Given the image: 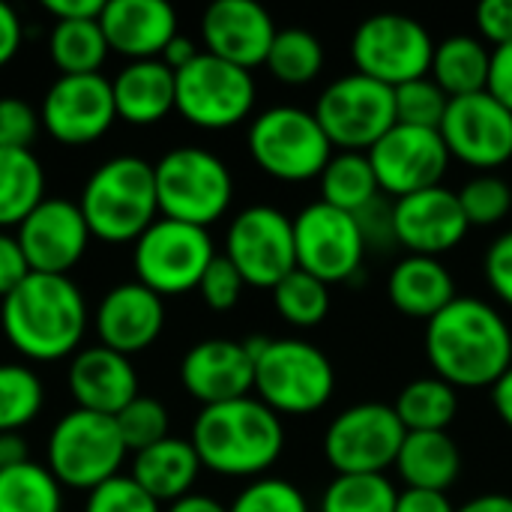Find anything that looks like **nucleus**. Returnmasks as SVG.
I'll list each match as a JSON object with an SVG mask.
<instances>
[{
  "mask_svg": "<svg viewBox=\"0 0 512 512\" xmlns=\"http://www.w3.org/2000/svg\"><path fill=\"white\" fill-rule=\"evenodd\" d=\"M426 357L453 390L492 387L512 366L510 324L486 300L456 297L426 321Z\"/></svg>",
  "mask_w": 512,
  "mask_h": 512,
  "instance_id": "obj_1",
  "label": "nucleus"
},
{
  "mask_svg": "<svg viewBox=\"0 0 512 512\" xmlns=\"http://www.w3.org/2000/svg\"><path fill=\"white\" fill-rule=\"evenodd\" d=\"M0 327L27 360L69 357L87 330V300L69 276L30 273L0 300Z\"/></svg>",
  "mask_w": 512,
  "mask_h": 512,
  "instance_id": "obj_2",
  "label": "nucleus"
},
{
  "mask_svg": "<svg viewBox=\"0 0 512 512\" xmlns=\"http://www.w3.org/2000/svg\"><path fill=\"white\" fill-rule=\"evenodd\" d=\"M189 444L198 453L201 468L213 474L261 477L279 462L285 450V429L282 417L264 402L243 396L201 408Z\"/></svg>",
  "mask_w": 512,
  "mask_h": 512,
  "instance_id": "obj_3",
  "label": "nucleus"
},
{
  "mask_svg": "<svg viewBox=\"0 0 512 512\" xmlns=\"http://www.w3.org/2000/svg\"><path fill=\"white\" fill-rule=\"evenodd\" d=\"M78 210L90 237L102 243H135L159 213L153 165L141 156H114L84 183Z\"/></svg>",
  "mask_w": 512,
  "mask_h": 512,
  "instance_id": "obj_4",
  "label": "nucleus"
},
{
  "mask_svg": "<svg viewBox=\"0 0 512 512\" xmlns=\"http://www.w3.org/2000/svg\"><path fill=\"white\" fill-rule=\"evenodd\" d=\"M156 201L165 219L207 228L222 219L234 198L228 165L204 147H174L156 165Z\"/></svg>",
  "mask_w": 512,
  "mask_h": 512,
  "instance_id": "obj_5",
  "label": "nucleus"
},
{
  "mask_svg": "<svg viewBox=\"0 0 512 512\" xmlns=\"http://www.w3.org/2000/svg\"><path fill=\"white\" fill-rule=\"evenodd\" d=\"M336 390L330 357L303 339H270L255 360V393L279 417H306L321 411Z\"/></svg>",
  "mask_w": 512,
  "mask_h": 512,
  "instance_id": "obj_6",
  "label": "nucleus"
},
{
  "mask_svg": "<svg viewBox=\"0 0 512 512\" xmlns=\"http://www.w3.org/2000/svg\"><path fill=\"white\" fill-rule=\"evenodd\" d=\"M129 450L117 432L114 417L72 408L48 435V471L63 489L93 492L120 474Z\"/></svg>",
  "mask_w": 512,
  "mask_h": 512,
  "instance_id": "obj_7",
  "label": "nucleus"
},
{
  "mask_svg": "<svg viewBox=\"0 0 512 512\" xmlns=\"http://www.w3.org/2000/svg\"><path fill=\"white\" fill-rule=\"evenodd\" d=\"M246 141L255 165L282 183H306L321 177L333 156V144L327 141L315 114L297 105L261 111L252 120Z\"/></svg>",
  "mask_w": 512,
  "mask_h": 512,
  "instance_id": "obj_8",
  "label": "nucleus"
},
{
  "mask_svg": "<svg viewBox=\"0 0 512 512\" xmlns=\"http://www.w3.org/2000/svg\"><path fill=\"white\" fill-rule=\"evenodd\" d=\"M213 258H216V246L207 228L162 216L135 240L132 249L135 282H141L162 300L180 297L198 288Z\"/></svg>",
  "mask_w": 512,
  "mask_h": 512,
  "instance_id": "obj_9",
  "label": "nucleus"
},
{
  "mask_svg": "<svg viewBox=\"0 0 512 512\" xmlns=\"http://www.w3.org/2000/svg\"><path fill=\"white\" fill-rule=\"evenodd\" d=\"M255 108V78L249 69L201 51L174 72V111L198 129H231Z\"/></svg>",
  "mask_w": 512,
  "mask_h": 512,
  "instance_id": "obj_10",
  "label": "nucleus"
},
{
  "mask_svg": "<svg viewBox=\"0 0 512 512\" xmlns=\"http://www.w3.org/2000/svg\"><path fill=\"white\" fill-rule=\"evenodd\" d=\"M312 114L333 150L345 153H369L396 126L393 90L360 72L336 78Z\"/></svg>",
  "mask_w": 512,
  "mask_h": 512,
  "instance_id": "obj_11",
  "label": "nucleus"
},
{
  "mask_svg": "<svg viewBox=\"0 0 512 512\" xmlns=\"http://www.w3.org/2000/svg\"><path fill=\"white\" fill-rule=\"evenodd\" d=\"M435 42L429 30L408 15H369L351 39V57L360 75L396 90L414 78L429 75Z\"/></svg>",
  "mask_w": 512,
  "mask_h": 512,
  "instance_id": "obj_12",
  "label": "nucleus"
},
{
  "mask_svg": "<svg viewBox=\"0 0 512 512\" xmlns=\"http://www.w3.org/2000/svg\"><path fill=\"white\" fill-rule=\"evenodd\" d=\"M405 435L393 405L360 402L333 417L324 432V456L336 474H384L396 465Z\"/></svg>",
  "mask_w": 512,
  "mask_h": 512,
  "instance_id": "obj_13",
  "label": "nucleus"
},
{
  "mask_svg": "<svg viewBox=\"0 0 512 512\" xmlns=\"http://www.w3.org/2000/svg\"><path fill=\"white\" fill-rule=\"evenodd\" d=\"M222 255L237 267L246 285L273 291L291 270H297L294 225L270 204L246 207L231 219Z\"/></svg>",
  "mask_w": 512,
  "mask_h": 512,
  "instance_id": "obj_14",
  "label": "nucleus"
},
{
  "mask_svg": "<svg viewBox=\"0 0 512 512\" xmlns=\"http://www.w3.org/2000/svg\"><path fill=\"white\" fill-rule=\"evenodd\" d=\"M297 270L321 279L324 285L351 282L366 258V243L357 219L324 201L303 207L294 219Z\"/></svg>",
  "mask_w": 512,
  "mask_h": 512,
  "instance_id": "obj_15",
  "label": "nucleus"
},
{
  "mask_svg": "<svg viewBox=\"0 0 512 512\" xmlns=\"http://www.w3.org/2000/svg\"><path fill=\"white\" fill-rule=\"evenodd\" d=\"M438 132L450 159L468 168L492 171L512 159V111L486 90L450 99Z\"/></svg>",
  "mask_w": 512,
  "mask_h": 512,
  "instance_id": "obj_16",
  "label": "nucleus"
},
{
  "mask_svg": "<svg viewBox=\"0 0 512 512\" xmlns=\"http://www.w3.org/2000/svg\"><path fill=\"white\" fill-rule=\"evenodd\" d=\"M366 156L372 162L381 195H393V201L441 186L450 168V153L441 132L402 123H396Z\"/></svg>",
  "mask_w": 512,
  "mask_h": 512,
  "instance_id": "obj_17",
  "label": "nucleus"
},
{
  "mask_svg": "<svg viewBox=\"0 0 512 512\" xmlns=\"http://www.w3.org/2000/svg\"><path fill=\"white\" fill-rule=\"evenodd\" d=\"M48 135L69 147H84L99 141L117 120L111 81L99 72L93 75H60L42 99L39 111Z\"/></svg>",
  "mask_w": 512,
  "mask_h": 512,
  "instance_id": "obj_18",
  "label": "nucleus"
},
{
  "mask_svg": "<svg viewBox=\"0 0 512 512\" xmlns=\"http://www.w3.org/2000/svg\"><path fill=\"white\" fill-rule=\"evenodd\" d=\"M30 273L69 276V270L84 258L90 243V228L78 204L66 198H45L15 234Z\"/></svg>",
  "mask_w": 512,
  "mask_h": 512,
  "instance_id": "obj_19",
  "label": "nucleus"
},
{
  "mask_svg": "<svg viewBox=\"0 0 512 512\" xmlns=\"http://www.w3.org/2000/svg\"><path fill=\"white\" fill-rule=\"evenodd\" d=\"M468 219L453 189L432 186L393 201V231L396 246L408 249V255L438 258L456 249L468 234Z\"/></svg>",
  "mask_w": 512,
  "mask_h": 512,
  "instance_id": "obj_20",
  "label": "nucleus"
},
{
  "mask_svg": "<svg viewBox=\"0 0 512 512\" xmlns=\"http://www.w3.org/2000/svg\"><path fill=\"white\" fill-rule=\"evenodd\" d=\"M204 51L240 69L264 66L276 39L270 12L255 0H216L201 18Z\"/></svg>",
  "mask_w": 512,
  "mask_h": 512,
  "instance_id": "obj_21",
  "label": "nucleus"
},
{
  "mask_svg": "<svg viewBox=\"0 0 512 512\" xmlns=\"http://www.w3.org/2000/svg\"><path fill=\"white\" fill-rule=\"evenodd\" d=\"M180 384L204 408L234 402L255 390V363L243 342L204 339L183 354Z\"/></svg>",
  "mask_w": 512,
  "mask_h": 512,
  "instance_id": "obj_22",
  "label": "nucleus"
},
{
  "mask_svg": "<svg viewBox=\"0 0 512 512\" xmlns=\"http://www.w3.org/2000/svg\"><path fill=\"white\" fill-rule=\"evenodd\" d=\"M165 327V303L141 282L114 285L96 309L99 345L132 357L150 348Z\"/></svg>",
  "mask_w": 512,
  "mask_h": 512,
  "instance_id": "obj_23",
  "label": "nucleus"
},
{
  "mask_svg": "<svg viewBox=\"0 0 512 512\" xmlns=\"http://www.w3.org/2000/svg\"><path fill=\"white\" fill-rule=\"evenodd\" d=\"M66 381L75 405L102 417H117L138 396V372L132 360L105 345L78 351L69 363Z\"/></svg>",
  "mask_w": 512,
  "mask_h": 512,
  "instance_id": "obj_24",
  "label": "nucleus"
},
{
  "mask_svg": "<svg viewBox=\"0 0 512 512\" xmlns=\"http://www.w3.org/2000/svg\"><path fill=\"white\" fill-rule=\"evenodd\" d=\"M108 51L132 60H159L177 36V12L162 0H108L99 15Z\"/></svg>",
  "mask_w": 512,
  "mask_h": 512,
  "instance_id": "obj_25",
  "label": "nucleus"
},
{
  "mask_svg": "<svg viewBox=\"0 0 512 512\" xmlns=\"http://www.w3.org/2000/svg\"><path fill=\"white\" fill-rule=\"evenodd\" d=\"M114 111L132 126H153L174 111V72L162 60H132L111 81Z\"/></svg>",
  "mask_w": 512,
  "mask_h": 512,
  "instance_id": "obj_26",
  "label": "nucleus"
},
{
  "mask_svg": "<svg viewBox=\"0 0 512 512\" xmlns=\"http://www.w3.org/2000/svg\"><path fill=\"white\" fill-rule=\"evenodd\" d=\"M390 303L417 321H432L441 309L456 300V282L438 258L405 255L387 279Z\"/></svg>",
  "mask_w": 512,
  "mask_h": 512,
  "instance_id": "obj_27",
  "label": "nucleus"
},
{
  "mask_svg": "<svg viewBox=\"0 0 512 512\" xmlns=\"http://www.w3.org/2000/svg\"><path fill=\"white\" fill-rule=\"evenodd\" d=\"M201 462L189 441L183 438H165L141 453L132 456V480L156 501V504H174L186 495H192V486L198 483Z\"/></svg>",
  "mask_w": 512,
  "mask_h": 512,
  "instance_id": "obj_28",
  "label": "nucleus"
},
{
  "mask_svg": "<svg viewBox=\"0 0 512 512\" xmlns=\"http://www.w3.org/2000/svg\"><path fill=\"white\" fill-rule=\"evenodd\" d=\"M396 471L408 489L447 495L462 474V453L447 432H408L396 456Z\"/></svg>",
  "mask_w": 512,
  "mask_h": 512,
  "instance_id": "obj_29",
  "label": "nucleus"
},
{
  "mask_svg": "<svg viewBox=\"0 0 512 512\" xmlns=\"http://www.w3.org/2000/svg\"><path fill=\"white\" fill-rule=\"evenodd\" d=\"M489 60H492V51L486 48L483 39L459 33V36H450L435 45L429 78L450 99L483 93L486 81H489Z\"/></svg>",
  "mask_w": 512,
  "mask_h": 512,
  "instance_id": "obj_30",
  "label": "nucleus"
},
{
  "mask_svg": "<svg viewBox=\"0 0 512 512\" xmlns=\"http://www.w3.org/2000/svg\"><path fill=\"white\" fill-rule=\"evenodd\" d=\"M45 201V171L33 150H0V228L21 225Z\"/></svg>",
  "mask_w": 512,
  "mask_h": 512,
  "instance_id": "obj_31",
  "label": "nucleus"
},
{
  "mask_svg": "<svg viewBox=\"0 0 512 512\" xmlns=\"http://www.w3.org/2000/svg\"><path fill=\"white\" fill-rule=\"evenodd\" d=\"M318 183H321V201L336 207V210H345L351 216L381 195L372 162L366 153L336 150L330 156V162L324 165Z\"/></svg>",
  "mask_w": 512,
  "mask_h": 512,
  "instance_id": "obj_32",
  "label": "nucleus"
},
{
  "mask_svg": "<svg viewBox=\"0 0 512 512\" xmlns=\"http://www.w3.org/2000/svg\"><path fill=\"white\" fill-rule=\"evenodd\" d=\"M393 411L405 432H447V426L456 420L459 396L447 381L435 375L417 378L399 393Z\"/></svg>",
  "mask_w": 512,
  "mask_h": 512,
  "instance_id": "obj_33",
  "label": "nucleus"
},
{
  "mask_svg": "<svg viewBox=\"0 0 512 512\" xmlns=\"http://www.w3.org/2000/svg\"><path fill=\"white\" fill-rule=\"evenodd\" d=\"M48 54L60 75H93L108 57V42L99 18L57 21L48 36Z\"/></svg>",
  "mask_w": 512,
  "mask_h": 512,
  "instance_id": "obj_34",
  "label": "nucleus"
},
{
  "mask_svg": "<svg viewBox=\"0 0 512 512\" xmlns=\"http://www.w3.org/2000/svg\"><path fill=\"white\" fill-rule=\"evenodd\" d=\"M0 512H63V486L30 459L0 468Z\"/></svg>",
  "mask_w": 512,
  "mask_h": 512,
  "instance_id": "obj_35",
  "label": "nucleus"
},
{
  "mask_svg": "<svg viewBox=\"0 0 512 512\" xmlns=\"http://www.w3.org/2000/svg\"><path fill=\"white\" fill-rule=\"evenodd\" d=\"M264 66L282 84H294V87L309 84L324 69V45L318 42L315 33H309L303 27L276 30V39L270 45Z\"/></svg>",
  "mask_w": 512,
  "mask_h": 512,
  "instance_id": "obj_36",
  "label": "nucleus"
},
{
  "mask_svg": "<svg viewBox=\"0 0 512 512\" xmlns=\"http://www.w3.org/2000/svg\"><path fill=\"white\" fill-rule=\"evenodd\" d=\"M396 498L384 474H336L321 495V512H396Z\"/></svg>",
  "mask_w": 512,
  "mask_h": 512,
  "instance_id": "obj_37",
  "label": "nucleus"
},
{
  "mask_svg": "<svg viewBox=\"0 0 512 512\" xmlns=\"http://www.w3.org/2000/svg\"><path fill=\"white\" fill-rule=\"evenodd\" d=\"M45 405L42 381L21 363H0V435L30 426Z\"/></svg>",
  "mask_w": 512,
  "mask_h": 512,
  "instance_id": "obj_38",
  "label": "nucleus"
},
{
  "mask_svg": "<svg viewBox=\"0 0 512 512\" xmlns=\"http://www.w3.org/2000/svg\"><path fill=\"white\" fill-rule=\"evenodd\" d=\"M273 306L279 318L288 321L291 327H300V330L318 327L330 312V285H324L321 279L303 270H291L273 288Z\"/></svg>",
  "mask_w": 512,
  "mask_h": 512,
  "instance_id": "obj_39",
  "label": "nucleus"
},
{
  "mask_svg": "<svg viewBox=\"0 0 512 512\" xmlns=\"http://www.w3.org/2000/svg\"><path fill=\"white\" fill-rule=\"evenodd\" d=\"M393 102H396V123L402 126H414V129H441L450 96L429 78H414L408 84H399L393 90Z\"/></svg>",
  "mask_w": 512,
  "mask_h": 512,
  "instance_id": "obj_40",
  "label": "nucleus"
},
{
  "mask_svg": "<svg viewBox=\"0 0 512 512\" xmlns=\"http://www.w3.org/2000/svg\"><path fill=\"white\" fill-rule=\"evenodd\" d=\"M117 432L123 438V447L135 456L159 441L168 438V429H171V420H168V411L159 399L153 396H135L117 417Z\"/></svg>",
  "mask_w": 512,
  "mask_h": 512,
  "instance_id": "obj_41",
  "label": "nucleus"
},
{
  "mask_svg": "<svg viewBox=\"0 0 512 512\" xmlns=\"http://www.w3.org/2000/svg\"><path fill=\"white\" fill-rule=\"evenodd\" d=\"M468 225H498L512 213V186L498 174H477L456 192Z\"/></svg>",
  "mask_w": 512,
  "mask_h": 512,
  "instance_id": "obj_42",
  "label": "nucleus"
},
{
  "mask_svg": "<svg viewBox=\"0 0 512 512\" xmlns=\"http://www.w3.org/2000/svg\"><path fill=\"white\" fill-rule=\"evenodd\" d=\"M228 512H309V501L288 480L258 477L234 498Z\"/></svg>",
  "mask_w": 512,
  "mask_h": 512,
  "instance_id": "obj_43",
  "label": "nucleus"
},
{
  "mask_svg": "<svg viewBox=\"0 0 512 512\" xmlns=\"http://www.w3.org/2000/svg\"><path fill=\"white\" fill-rule=\"evenodd\" d=\"M84 512H162V504H156L129 474H117L87 492Z\"/></svg>",
  "mask_w": 512,
  "mask_h": 512,
  "instance_id": "obj_44",
  "label": "nucleus"
},
{
  "mask_svg": "<svg viewBox=\"0 0 512 512\" xmlns=\"http://www.w3.org/2000/svg\"><path fill=\"white\" fill-rule=\"evenodd\" d=\"M243 288H246L243 276H240L237 267H234L225 255H219V252H216V258L207 264V270H204V276H201V282H198V294H201V300H204L213 312H231V309L240 303Z\"/></svg>",
  "mask_w": 512,
  "mask_h": 512,
  "instance_id": "obj_45",
  "label": "nucleus"
},
{
  "mask_svg": "<svg viewBox=\"0 0 512 512\" xmlns=\"http://www.w3.org/2000/svg\"><path fill=\"white\" fill-rule=\"evenodd\" d=\"M39 126V114L24 99L0 96V150H30Z\"/></svg>",
  "mask_w": 512,
  "mask_h": 512,
  "instance_id": "obj_46",
  "label": "nucleus"
},
{
  "mask_svg": "<svg viewBox=\"0 0 512 512\" xmlns=\"http://www.w3.org/2000/svg\"><path fill=\"white\" fill-rule=\"evenodd\" d=\"M357 228L363 234L366 249H390L396 246V231H393V204L378 195L375 201H369L363 210L354 213Z\"/></svg>",
  "mask_w": 512,
  "mask_h": 512,
  "instance_id": "obj_47",
  "label": "nucleus"
},
{
  "mask_svg": "<svg viewBox=\"0 0 512 512\" xmlns=\"http://www.w3.org/2000/svg\"><path fill=\"white\" fill-rule=\"evenodd\" d=\"M483 270H486L489 288L512 309V231L501 234L489 246L486 261H483Z\"/></svg>",
  "mask_w": 512,
  "mask_h": 512,
  "instance_id": "obj_48",
  "label": "nucleus"
},
{
  "mask_svg": "<svg viewBox=\"0 0 512 512\" xmlns=\"http://www.w3.org/2000/svg\"><path fill=\"white\" fill-rule=\"evenodd\" d=\"M477 27L495 48L512 42V0H483L477 9Z\"/></svg>",
  "mask_w": 512,
  "mask_h": 512,
  "instance_id": "obj_49",
  "label": "nucleus"
},
{
  "mask_svg": "<svg viewBox=\"0 0 512 512\" xmlns=\"http://www.w3.org/2000/svg\"><path fill=\"white\" fill-rule=\"evenodd\" d=\"M30 276L27 258L18 246V240L6 231H0V300L12 294L24 279Z\"/></svg>",
  "mask_w": 512,
  "mask_h": 512,
  "instance_id": "obj_50",
  "label": "nucleus"
},
{
  "mask_svg": "<svg viewBox=\"0 0 512 512\" xmlns=\"http://www.w3.org/2000/svg\"><path fill=\"white\" fill-rule=\"evenodd\" d=\"M486 93L495 96L504 108H510L512 111V42L492 48Z\"/></svg>",
  "mask_w": 512,
  "mask_h": 512,
  "instance_id": "obj_51",
  "label": "nucleus"
},
{
  "mask_svg": "<svg viewBox=\"0 0 512 512\" xmlns=\"http://www.w3.org/2000/svg\"><path fill=\"white\" fill-rule=\"evenodd\" d=\"M396 512H456L444 492L405 489L396 498Z\"/></svg>",
  "mask_w": 512,
  "mask_h": 512,
  "instance_id": "obj_52",
  "label": "nucleus"
},
{
  "mask_svg": "<svg viewBox=\"0 0 512 512\" xmlns=\"http://www.w3.org/2000/svg\"><path fill=\"white\" fill-rule=\"evenodd\" d=\"M105 0H42V9L54 15V21H84L99 18Z\"/></svg>",
  "mask_w": 512,
  "mask_h": 512,
  "instance_id": "obj_53",
  "label": "nucleus"
},
{
  "mask_svg": "<svg viewBox=\"0 0 512 512\" xmlns=\"http://www.w3.org/2000/svg\"><path fill=\"white\" fill-rule=\"evenodd\" d=\"M21 36H24V27H21L18 12L9 3L0 0V66H6L18 54Z\"/></svg>",
  "mask_w": 512,
  "mask_h": 512,
  "instance_id": "obj_54",
  "label": "nucleus"
},
{
  "mask_svg": "<svg viewBox=\"0 0 512 512\" xmlns=\"http://www.w3.org/2000/svg\"><path fill=\"white\" fill-rule=\"evenodd\" d=\"M198 54H201V51H198V45H195L192 39H186V36H180V33H177V36L165 45V51H162V57H159V60H162L171 72H180V69H183V66H189Z\"/></svg>",
  "mask_w": 512,
  "mask_h": 512,
  "instance_id": "obj_55",
  "label": "nucleus"
},
{
  "mask_svg": "<svg viewBox=\"0 0 512 512\" xmlns=\"http://www.w3.org/2000/svg\"><path fill=\"white\" fill-rule=\"evenodd\" d=\"M492 405L498 417L504 420V426L512 432V366L492 384Z\"/></svg>",
  "mask_w": 512,
  "mask_h": 512,
  "instance_id": "obj_56",
  "label": "nucleus"
},
{
  "mask_svg": "<svg viewBox=\"0 0 512 512\" xmlns=\"http://www.w3.org/2000/svg\"><path fill=\"white\" fill-rule=\"evenodd\" d=\"M21 462H27V441L18 432L0 435V468L21 465Z\"/></svg>",
  "mask_w": 512,
  "mask_h": 512,
  "instance_id": "obj_57",
  "label": "nucleus"
},
{
  "mask_svg": "<svg viewBox=\"0 0 512 512\" xmlns=\"http://www.w3.org/2000/svg\"><path fill=\"white\" fill-rule=\"evenodd\" d=\"M168 512H228V507H222L216 498L210 495H186L174 504H168Z\"/></svg>",
  "mask_w": 512,
  "mask_h": 512,
  "instance_id": "obj_58",
  "label": "nucleus"
},
{
  "mask_svg": "<svg viewBox=\"0 0 512 512\" xmlns=\"http://www.w3.org/2000/svg\"><path fill=\"white\" fill-rule=\"evenodd\" d=\"M456 512H512V495H480Z\"/></svg>",
  "mask_w": 512,
  "mask_h": 512,
  "instance_id": "obj_59",
  "label": "nucleus"
}]
</instances>
